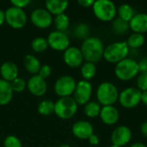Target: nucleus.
Segmentation results:
<instances>
[{
  "label": "nucleus",
  "instance_id": "obj_32",
  "mask_svg": "<svg viewBox=\"0 0 147 147\" xmlns=\"http://www.w3.org/2000/svg\"><path fill=\"white\" fill-rule=\"evenodd\" d=\"M10 85L13 90V92H22L25 90L27 83L24 79L17 78L10 83Z\"/></svg>",
  "mask_w": 147,
  "mask_h": 147
},
{
  "label": "nucleus",
  "instance_id": "obj_21",
  "mask_svg": "<svg viewBox=\"0 0 147 147\" xmlns=\"http://www.w3.org/2000/svg\"><path fill=\"white\" fill-rule=\"evenodd\" d=\"M13 96V90L10 83L0 79V105H7L9 103Z\"/></svg>",
  "mask_w": 147,
  "mask_h": 147
},
{
  "label": "nucleus",
  "instance_id": "obj_19",
  "mask_svg": "<svg viewBox=\"0 0 147 147\" xmlns=\"http://www.w3.org/2000/svg\"><path fill=\"white\" fill-rule=\"evenodd\" d=\"M0 74L3 78L2 79L11 83L13 80L18 78V68L13 62L7 61L2 64L0 67Z\"/></svg>",
  "mask_w": 147,
  "mask_h": 147
},
{
  "label": "nucleus",
  "instance_id": "obj_13",
  "mask_svg": "<svg viewBox=\"0 0 147 147\" xmlns=\"http://www.w3.org/2000/svg\"><path fill=\"white\" fill-rule=\"evenodd\" d=\"M132 139V131L126 126H120L116 127L111 134V140L113 145L121 147L127 145Z\"/></svg>",
  "mask_w": 147,
  "mask_h": 147
},
{
  "label": "nucleus",
  "instance_id": "obj_18",
  "mask_svg": "<svg viewBox=\"0 0 147 147\" xmlns=\"http://www.w3.org/2000/svg\"><path fill=\"white\" fill-rule=\"evenodd\" d=\"M129 28L134 31V33L145 34L147 32V14L146 13H138L135 14L132 20L128 22Z\"/></svg>",
  "mask_w": 147,
  "mask_h": 147
},
{
  "label": "nucleus",
  "instance_id": "obj_33",
  "mask_svg": "<svg viewBox=\"0 0 147 147\" xmlns=\"http://www.w3.org/2000/svg\"><path fill=\"white\" fill-rule=\"evenodd\" d=\"M3 145L4 147H22L21 140L14 135L7 136L4 140Z\"/></svg>",
  "mask_w": 147,
  "mask_h": 147
},
{
  "label": "nucleus",
  "instance_id": "obj_25",
  "mask_svg": "<svg viewBox=\"0 0 147 147\" xmlns=\"http://www.w3.org/2000/svg\"><path fill=\"white\" fill-rule=\"evenodd\" d=\"M145 41H146V38L144 34L134 33L128 37L126 42L129 49H138L144 45Z\"/></svg>",
  "mask_w": 147,
  "mask_h": 147
},
{
  "label": "nucleus",
  "instance_id": "obj_22",
  "mask_svg": "<svg viewBox=\"0 0 147 147\" xmlns=\"http://www.w3.org/2000/svg\"><path fill=\"white\" fill-rule=\"evenodd\" d=\"M24 65L26 70L34 75H36L40 69V63L39 59L31 54H28L24 58Z\"/></svg>",
  "mask_w": 147,
  "mask_h": 147
},
{
  "label": "nucleus",
  "instance_id": "obj_7",
  "mask_svg": "<svg viewBox=\"0 0 147 147\" xmlns=\"http://www.w3.org/2000/svg\"><path fill=\"white\" fill-rule=\"evenodd\" d=\"M142 92L135 87H128L124 89L119 95V102L121 105L126 109H133L141 102Z\"/></svg>",
  "mask_w": 147,
  "mask_h": 147
},
{
  "label": "nucleus",
  "instance_id": "obj_10",
  "mask_svg": "<svg viewBox=\"0 0 147 147\" xmlns=\"http://www.w3.org/2000/svg\"><path fill=\"white\" fill-rule=\"evenodd\" d=\"M93 88L91 84L86 80H81L77 83L76 89L74 90V100L78 103V105H85L90 100L92 96Z\"/></svg>",
  "mask_w": 147,
  "mask_h": 147
},
{
  "label": "nucleus",
  "instance_id": "obj_26",
  "mask_svg": "<svg viewBox=\"0 0 147 147\" xmlns=\"http://www.w3.org/2000/svg\"><path fill=\"white\" fill-rule=\"evenodd\" d=\"M101 104L98 102H89L84 105V114L89 118H96L100 115L101 113Z\"/></svg>",
  "mask_w": 147,
  "mask_h": 147
},
{
  "label": "nucleus",
  "instance_id": "obj_1",
  "mask_svg": "<svg viewBox=\"0 0 147 147\" xmlns=\"http://www.w3.org/2000/svg\"><path fill=\"white\" fill-rule=\"evenodd\" d=\"M104 48V45L99 38L88 37L84 40L80 50L86 62L96 64L103 58Z\"/></svg>",
  "mask_w": 147,
  "mask_h": 147
},
{
  "label": "nucleus",
  "instance_id": "obj_30",
  "mask_svg": "<svg viewBox=\"0 0 147 147\" xmlns=\"http://www.w3.org/2000/svg\"><path fill=\"white\" fill-rule=\"evenodd\" d=\"M31 47H32V49L36 53L44 52L45 50H47V48L48 47L47 40H46L45 38H42V37H37L33 40V41L31 43Z\"/></svg>",
  "mask_w": 147,
  "mask_h": 147
},
{
  "label": "nucleus",
  "instance_id": "obj_3",
  "mask_svg": "<svg viewBox=\"0 0 147 147\" xmlns=\"http://www.w3.org/2000/svg\"><path fill=\"white\" fill-rule=\"evenodd\" d=\"M115 74L122 81H128L140 74L138 62L132 58H127L115 65Z\"/></svg>",
  "mask_w": 147,
  "mask_h": 147
},
{
  "label": "nucleus",
  "instance_id": "obj_42",
  "mask_svg": "<svg viewBox=\"0 0 147 147\" xmlns=\"http://www.w3.org/2000/svg\"><path fill=\"white\" fill-rule=\"evenodd\" d=\"M5 21V12L0 9V26Z\"/></svg>",
  "mask_w": 147,
  "mask_h": 147
},
{
  "label": "nucleus",
  "instance_id": "obj_23",
  "mask_svg": "<svg viewBox=\"0 0 147 147\" xmlns=\"http://www.w3.org/2000/svg\"><path fill=\"white\" fill-rule=\"evenodd\" d=\"M117 15L118 17L121 18V20L129 22L132 20V18L134 16L135 13L134 8L130 4L123 3L117 8Z\"/></svg>",
  "mask_w": 147,
  "mask_h": 147
},
{
  "label": "nucleus",
  "instance_id": "obj_43",
  "mask_svg": "<svg viewBox=\"0 0 147 147\" xmlns=\"http://www.w3.org/2000/svg\"><path fill=\"white\" fill-rule=\"evenodd\" d=\"M130 147H146V146L145 144L141 143V142H136V143L131 145V146Z\"/></svg>",
  "mask_w": 147,
  "mask_h": 147
},
{
  "label": "nucleus",
  "instance_id": "obj_12",
  "mask_svg": "<svg viewBox=\"0 0 147 147\" xmlns=\"http://www.w3.org/2000/svg\"><path fill=\"white\" fill-rule=\"evenodd\" d=\"M30 18L33 24L39 28H47L51 25L53 22L52 15L44 9H34L31 13Z\"/></svg>",
  "mask_w": 147,
  "mask_h": 147
},
{
  "label": "nucleus",
  "instance_id": "obj_15",
  "mask_svg": "<svg viewBox=\"0 0 147 147\" xmlns=\"http://www.w3.org/2000/svg\"><path fill=\"white\" fill-rule=\"evenodd\" d=\"M72 134L79 140H89L94 134L93 126L86 121H79L72 126Z\"/></svg>",
  "mask_w": 147,
  "mask_h": 147
},
{
  "label": "nucleus",
  "instance_id": "obj_9",
  "mask_svg": "<svg viewBox=\"0 0 147 147\" xmlns=\"http://www.w3.org/2000/svg\"><path fill=\"white\" fill-rule=\"evenodd\" d=\"M77 83L71 76H63L59 78L54 85L55 93L60 97H67L74 93Z\"/></svg>",
  "mask_w": 147,
  "mask_h": 147
},
{
  "label": "nucleus",
  "instance_id": "obj_5",
  "mask_svg": "<svg viewBox=\"0 0 147 147\" xmlns=\"http://www.w3.org/2000/svg\"><path fill=\"white\" fill-rule=\"evenodd\" d=\"M92 9L96 17L102 22H111L117 15V8L110 0L95 1Z\"/></svg>",
  "mask_w": 147,
  "mask_h": 147
},
{
  "label": "nucleus",
  "instance_id": "obj_38",
  "mask_svg": "<svg viewBox=\"0 0 147 147\" xmlns=\"http://www.w3.org/2000/svg\"><path fill=\"white\" fill-rule=\"evenodd\" d=\"M78 3L84 8H90L93 6L95 1L94 0H78Z\"/></svg>",
  "mask_w": 147,
  "mask_h": 147
},
{
  "label": "nucleus",
  "instance_id": "obj_24",
  "mask_svg": "<svg viewBox=\"0 0 147 147\" xmlns=\"http://www.w3.org/2000/svg\"><path fill=\"white\" fill-rule=\"evenodd\" d=\"M111 28H112V31L115 34H119V35L125 34L128 31V29L130 28H129V23L125 22V21H123V20H121L119 17L115 18L112 21Z\"/></svg>",
  "mask_w": 147,
  "mask_h": 147
},
{
  "label": "nucleus",
  "instance_id": "obj_40",
  "mask_svg": "<svg viewBox=\"0 0 147 147\" xmlns=\"http://www.w3.org/2000/svg\"><path fill=\"white\" fill-rule=\"evenodd\" d=\"M140 130H141L142 134H143L145 137H146L147 138V121L146 122H145V123H143V124L141 125Z\"/></svg>",
  "mask_w": 147,
  "mask_h": 147
},
{
  "label": "nucleus",
  "instance_id": "obj_17",
  "mask_svg": "<svg viewBox=\"0 0 147 147\" xmlns=\"http://www.w3.org/2000/svg\"><path fill=\"white\" fill-rule=\"evenodd\" d=\"M100 117L104 124L112 126L119 121L120 112L114 105L103 106L101 109Z\"/></svg>",
  "mask_w": 147,
  "mask_h": 147
},
{
  "label": "nucleus",
  "instance_id": "obj_2",
  "mask_svg": "<svg viewBox=\"0 0 147 147\" xmlns=\"http://www.w3.org/2000/svg\"><path fill=\"white\" fill-rule=\"evenodd\" d=\"M129 50L126 41L113 42L104 48L103 58L109 63L117 64L127 58Z\"/></svg>",
  "mask_w": 147,
  "mask_h": 147
},
{
  "label": "nucleus",
  "instance_id": "obj_39",
  "mask_svg": "<svg viewBox=\"0 0 147 147\" xmlns=\"http://www.w3.org/2000/svg\"><path fill=\"white\" fill-rule=\"evenodd\" d=\"M89 142H90V144L92 145V146H97V145L99 144V142H100V140H99V138H98L97 135H96V134H93L90 137Z\"/></svg>",
  "mask_w": 147,
  "mask_h": 147
},
{
  "label": "nucleus",
  "instance_id": "obj_35",
  "mask_svg": "<svg viewBox=\"0 0 147 147\" xmlns=\"http://www.w3.org/2000/svg\"><path fill=\"white\" fill-rule=\"evenodd\" d=\"M51 72H52L51 67L49 65H44L40 66V71L38 72L39 73L38 75L40 78H42L43 79H46V78H47L50 77Z\"/></svg>",
  "mask_w": 147,
  "mask_h": 147
},
{
  "label": "nucleus",
  "instance_id": "obj_36",
  "mask_svg": "<svg viewBox=\"0 0 147 147\" xmlns=\"http://www.w3.org/2000/svg\"><path fill=\"white\" fill-rule=\"evenodd\" d=\"M10 3L14 7L22 9V8L26 7L29 3V0H11Z\"/></svg>",
  "mask_w": 147,
  "mask_h": 147
},
{
  "label": "nucleus",
  "instance_id": "obj_31",
  "mask_svg": "<svg viewBox=\"0 0 147 147\" xmlns=\"http://www.w3.org/2000/svg\"><path fill=\"white\" fill-rule=\"evenodd\" d=\"M90 34V27L85 23H80L75 28V35L81 39H87Z\"/></svg>",
  "mask_w": 147,
  "mask_h": 147
},
{
  "label": "nucleus",
  "instance_id": "obj_37",
  "mask_svg": "<svg viewBox=\"0 0 147 147\" xmlns=\"http://www.w3.org/2000/svg\"><path fill=\"white\" fill-rule=\"evenodd\" d=\"M139 69H140V72H147V57L141 59L138 62Z\"/></svg>",
  "mask_w": 147,
  "mask_h": 147
},
{
  "label": "nucleus",
  "instance_id": "obj_34",
  "mask_svg": "<svg viewBox=\"0 0 147 147\" xmlns=\"http://www.w3.org/2000/svg\"><path fill=\"white\" fill-rule=\"evenodd\" d=\"M138 89L143 92L147 90V72H140L137 78Z\"/></svg>",
  "mask_w": 147,
  "mask_h": 147
},
{
  "label": "nucleus",
  "instance_id": "obj_20",
  "mask_svg": "<svg viewBox=\"0 0 147 147\" xmlns=\"http://www.w3.org/2000/svg\"><path fill=\"white\" fill-rule=\"evenodd\" d=\"M47 10L52 15H60L64 14L65 10L67 9L69 3L67 1L63 0H47L45 3Z\"/></svg>",
  "mask_w": 147,
  "mask_h": 147
},
{
  "label": "nucleus",
  "instance_id": "obj_28",
  "mask_svg": "<svg viewBox=\"0 0 147 147\" xmlns=\"http://www.w3.org/2000/svg\"><path fill=\"white\" fill-rule=\"evenodd\" d=\"M70 24V19L65 14H60L55 16L54 18V25L58 31L63 32L65 30Z\"/></svg>",
  "mask_w": 147,
  "mask_h": 147
},
{
  "label": "nucleus",
  "instance_id": "obj_14",
  "mask_svg": "<svg viewBox=\"0 0 147 147\" xmlns=\"http://www.w3.org/2000/svg\"><path fill=\"white\" fill-rule=\"evenodd\" d=\"M64 61L68 66L72 68L80 66L84 61L81 50L76 47H69L64 53Z\"/></svg>",
  "mask_w": 147,
  "mask_h": 147
},
{
  "label": "nucleus",
  "instance_id": "obj_29",
  "mask_svg": "<svg viewBox=\"0 0 147 147\" xmlns=\"http://www.w3.org/2000/svg\"><path fill=\"white\" fill-rule=\"evenodd\" d=\"M38 112L42 115H50L54 112V102L50 100H44L38 106Z\"/></svg>",
  "mask_w": 147,
  "mask_h": 147
},
{
  "label": "nucleus",
  "instance_id": "obj_8",
  "mask_svg": "<svg viewBox=\"0 0 147 147\" xmlns=\"http://www.w3.org/2000/svg\"><path fill=\"white\" fill-rule=\"evenodd\" d=\"M5 21L13 28L19 29L26 25L27 16L23 9L12 6L5 11Z\"/></svg>",
  "mask_w": 147,
  "mask_h": 147
},
{
  "label": "nucleus",
  "instance_id": "obj_11",
  "mask_svg": "<svg viewBox=\"0 0 147 147\" xmlns=\"http://www.w3.org/2000/svg\"><path fill=\"white\" fill-rule=\"evenodd\" d=\"M48 46L56 51H65L70 46V40L68 36L60 31L52 32L47 38Z\"/></svg>",
  "mask_w": 147,
  "mask_h": 147
},
{
  "label": "nucleus",
  "instance_id": "obj_41",
  "mask_svg": "<svg viewBox=\"0 0 147 147\" xmlns=\"http://www.w3.org/2000/svg\"><path fill=\"white\" fill-rule=\"evenodd\" d=\"M141 102L147 106V90L143 91L141 94Z\"/></svg>",
  "mask_w": 147,
  "mask_h": 147
},
{
  "label": "nucleus",
  "instance_id": "obj_27",
  "mask_svg": "<svg viewBox=\"0 0 147 147\" xmlns=\"http://www.w3.org/2000/svg\"><path fill=\"white\" fill-rule=\"evenodd\" d=\"M96 73V64L90 63V62H85L83 64L81 67V75L84 78V80L89 81L92 79Z\"/></svg>",
  "mask_w": 147,
  "mask_h": 147
},
{
  "label": "nucleus",
  "instance_id": "obj_44",
  "mask_svg": "<svg viewBox=\"0 0 147 147\" xmlns=\"http://www.w3.org/2000/svg\"><path fill=\"white\" fill-rule=\"evenodd\" d=\"M59 147H71V146H70L69 145H62V146H60Z\"/></svg>",
  "mask_w": 147,
  "mask_h": 147
},
{
  "label": "nucleus",
  "instance_id": "obj_16",
  "mask_svg": "<svg viewBox=\"0 0 147 147\" xmlns=\"http://www.w3.org/2000/svg\"><path fill=\"white\" fill-rule=\"evenodd\" d=\"M28 89L31 94L36 96H41L46 94L47 85L46 80L39 75H34L28 82Z\"/></svg>",
  "mask_w": 147,
  "mask_h": 147
},
{
  "label": "nucleus",
  "instance_id": "obj_45",
  "mask_svg": "<svg viewBox=\"0 0 147 147\" xmlns=\"http://www.w3.org/2000/svg\"><path fill=\"white\" fill-rule=\"evenodd\" d=\"M109 147H120V146H115V145H112L111 146H109Z\"/></svg>",
  "mask_w": 147,
  "mask_h": 147
},
{
  "label": "nucleus",
  "instance_id": "obj_6",
  "mask_svg": "<svg viewBox=\"0 0 147 147\" xmlns=\"http://www.w3.org/2000/svg\"><path fill=\"white\" fill-rule=\"evenodd\" d=\"M78 110V103L73 97H60L54 103V113L62 120L72 118Z\"/></svg>",
  "mask_w": 147,
  "mask_h": 147
},
{
  "label": "nucleus",
  "instance_id": "obj_4",
  "mask_svg": "<svg viewBox=\"0 0 147 147\" xmlns=\"http://www.w3.org/2000/svg\"><path fill=\"white\" fill-rule=\"evenodd\" d=\"M119 90L111 82L102 83L96 90L97 102L102 106H111L119 98Z\"/></svg>",
  "mask_w": 147,
  "mask_h": 147
}]
</instances>
